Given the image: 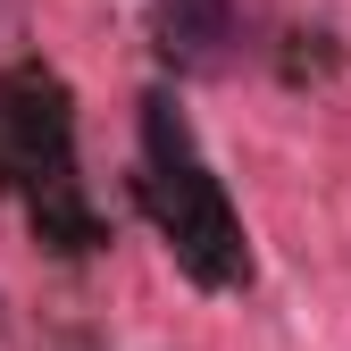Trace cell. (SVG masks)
<instances>
[{"instance_id": "obj_1", "label": "cell", "mask_w": 351, "mask_h": 351, "mask_svg": "<svg viewBox=\"0 0 351 351\" xmlns=\"http://www.w3.org/2000/svg\"><path fill=\"white\" fill-rule=\"evenodd\" d=\"M143 201H151L159 234L176 251V268H184L193 285L234 293L251 276V251H243V226H234V209H226V184L209 176L193 125L176 117L167 93L143 101Z\"/></svg>"}, {"instance_id": "obj_2", "label": "cell", "mask_w": 351, "mask_h": 351, "mask_svg": "<svg viewBox=\"0 0 351 351\" xmlns=\"http://www.w3.org/2000/svg\"><path fill=\"white\" fill-rule=\"evenodd\" d=\"M151 17H159V42L184 67H209L234 42V0H151Z\"/></svg>"}]
</instances>
